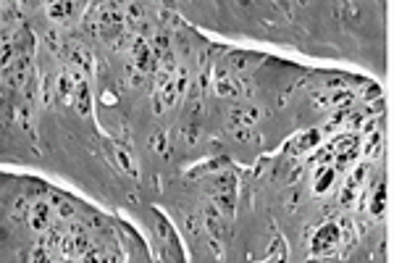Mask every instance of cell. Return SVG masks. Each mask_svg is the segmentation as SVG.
Masks as SVG:
<instances>
[{
  "mask_svg": "<svg viewBox=\"0 0 394 263\" xmlns=\"http://www.w3.org/2000/svg\"><path fill=\"white\" fill-rule=\"evenodd\" d=\"M210 198H213V205L224 216L234 213V198H237V179H234V174H221V177L213 179Z\"/></svg>",
  "mask_w": 394,
  "mask_h": 263,
  "instance_id": "1",
  "label": "cell"
},
{
  "mask_svg": "<svg viewBox=\"0 0 394 263\" xmlns=\"http://www.w3.org/2000/svg\"><path fill=\"white\" fill-rule=\"evenodd\" d=\"M339 242H342V231H339V224L334 221V224H323L321 229L315 231V237L311 240V250L313 255H329L339 248Z\"/></svg>",
  "mask_w": 394,
  "mask_h": 263,
  "instance_id": "2",
  "label": "cell"
},
{
  "mask_svg": "<svg viewBox=\"0 0 394 263\" xmlns=\"http://www.w3.org/2000/svg\"><path fill=\"white\" fill-rule=\"evenodd\" d=\"M53 216H55V210L48 200H37V203H32L29 205V213H27V219H29V227L34 231H48L53 227Z\"/></svg>",
  "mask_w": 394,
  "mask_h": 263,
  "instance_id": "3",
  "label": "cell"
},
{
  "mask_svg": "<svg viewBox=\"0 0 394 263\" xmlns=\"http://www.w3.org/2000/svg\"><path fill=\"white\" fill-rule=\"evenodd\" d=\"M213 87H216V93L221 97H237V95H242V82L237 79V74L229 72L226 66H218L216 69Z\"/></svg>",
  "mask_w": 394,
  "mask_h": 263,
  "instance_id": "4",
  "label": "cell"
},
{
  "mask_svg": "<svg viewBox=\"0 0 394 263\" xmlns=\"http://www.w3.org/2000/svg\"><path fill=\"white\" fill-rule=\"evenodd\" d=\"M45 13L55 24H69L76 16V0H45Z\"/></svg>",
  "mask_w": 394,
  "mask_h": 263,
  "instance_id": "5",
  "label": "cell"
},
{
  "mask_svg": "<svg viewBox=\"0 0 394 263\" xmlns=\"http://www.w3.org/2000/svg\"><path fill=\"white\" fill-rule=\"evenodd\" d=\"M74 87H76V76L72 72L55 74V79H53V103H72Z\"/></svg>",
  "mask_w": 394,
  "mask_h": 263,
  "instance_id": "6",
  "label": "cell"
},
{
  "mask_svg": "<svg viewBox=\"0 0 394 263\" xmlns=\"http://www.w3.org/2000/svg\"><path fill=\"white\" fill-rule=\"evenodd\" d=\"M365 177H368V168L360 166V168H358V171L353 174V177L347 179V184L342 187V195H339V200H342V205H355V203H358V198H360V192H363Z\"/></svg>",
  "mask_w": 394,
  "mask_h": 263,
  "instance_id": "7",
  "label": "cell"
},
{
  "mask_svg": "<svg viewBox=\"0 0 394 263\" xmlns=\"http://www.w3.org/2000/svg\"><path fill=\"white\" fill-rule=\"evenodd\" d=\"M72 103L76 105V114L79 116H90V111H93V95H90V82H87V76H76V87H74Z\"/></svg>",
  "mask_w": 394,
  "mask_h": 263,
  "instance_id": "8",
  "label": "cell"
},
{
  "mask_svg": "<svg viewBox=\"0 0 394 263\" xmlns=\"http://www.w3.org/2000/svg\"><path fill=\"white\" fill-rule=\"evenodd\" d=\"M258 121V108L255 105H234L229 114V129L234 126H255Z\"/></svg>",
  "mask_w": 394,
  "mask_h": 263,
  "instance_id": "9",
  "label": "cell"
},
{
  "mask_svg": "<svg viewBox=\"0 0 394 263\" xmlns=\"http://www.w3.org/2000/svg\"><path fill=\"white\" fill-rule=\"evenodd\" d=\"M386 205H389V189H386V182L376 184L374 192H371V213L374 216H384Z\"/></svg>",
  "mask_w": 394,
  "mask_h": 263,
  "instance_id": "10",
  "label": "cell"
},
{
  "mask_svg": "<svg viewBox=\"0 0 394 263\" xmlns=\"http://www.w3.org/2000/svg\"><path fill=\"white\" fill-rule=\"evenodd\" d=\"M334 182H337V168H334L332 163H326V166H323L321 171L315 174V192H318V195L329 192Z\"/></svg>",
  "mask_w": 394,
  "mask_h": 263,
  "instance_id": "11",
  "label": "cell"
},
{
  "mask_svg": "<svg viewBox=\"0 0 394 263\" xmlns=\"http://www.w3.org/2000/svg\"><path fill=\"white\" fill-rule=\"evenodd\" d=\"M376 124L368 126V140H365L363 145V153L368 158H376L379 153H381V129H374Z\"/></svg>",
  "mask_w": 394,
  "mask_h": 263,
  "instance_id": "12",
  "label": "cell"
},
{
  "mask_svg": "<svg viewBox=\"0 0 394 263\" xmlns=\"http://www.w3.org/2000/svg\"><path fill=\"white\" fill-rule=\"evenodd\" d=\"M250 66H252V55H247V53H231L229 55V61H226V69L229 72H247Z\"/></svg>",
  "mask_w": 394,
  "mask_h": 263,
  "instance_id": "13",
  "label": "cell"
},
{
  "mask_svg": "<svg viewBox=\"0 0 394 263\" xmlns=\"http://www.w3.org/2000/svg\"><path fill=\"white\" fill-rule=\"evenodd\" d=\"M116 161H118V166L124 168V171H129L132 177H137V161L132 158V153H129L124 145L116 147Z\"/></svg>",
  "mask_w": 394,
  "mask_h": 263,
  "instance_id": "14",
  "label": "cell"
},
{
  "mask_svg": "<svg viewBox=\"0 0 394 263\" xmlns=\"http://www.w3.org/2000/svg\"><path fill=\"white\" fill-rule=\"evenodd\" d=\"M50 205L55 208V216H61V219H72V216H74V205H72V203H66V200L53 198Z\"/></svg>",
  "mask_w": 394,
  "mask_h": 263,
  "instance_id": "15",
  "label": "cell"
},
{
  "mask_svg": "<svg viewBox=\"0 0 394 263\" xmlns=\"http://www.w3.org/2000/svg\"><path fill=\"white\" fill-rule=\"evenodd\" d=\"M318 142H321V132H308V135L302 137L300 142H297V150H308V147H318Z\"/></svg>",
  "mask_w": 394,
  "mask_h": 263,
  "instance_id": "16",
  "label": "cell"
},
{
  "mask_svg": "<svg viewBox=\"0 0 394 263\" xmlns=\"http://www.w3.org/2000/svg\"><path fill=\"white\" fill-rule=\"evenodd\" d=\"M153 145H156L158 153H166V145H163V135H156V140H153Z\"/></svg>",
  "mask_w": 394,
  "mask_h": 263,
  "instance_id": "17",
  "label": "cell"
},
{
  "mask_svg": "<svg viewBox=\"0 0 394 263\" xmlns=\"http://www.w3.org/2000/svg\"><path fill=\"white\" fill-rule=\"evenodd\" d=\"M19 3V8H32L34 6V0H16Z\"/></svg>",
  "mask_w": 394,
  "mask_h": 263,
  "instance_id": "18",
  "label": "cell"
}]
</instances>
